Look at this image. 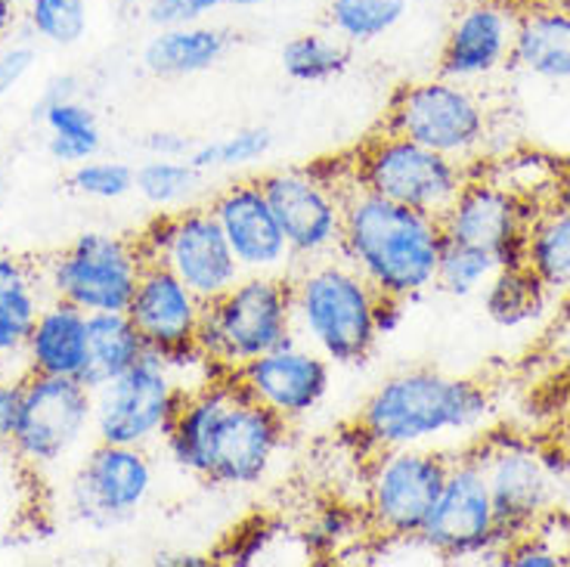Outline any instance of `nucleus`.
Returning <instances> with one entry per match:
<instances>
[{"label":"nucleus","mask_w":570,"mask_h":567,"mask_svg":"<svg viewBox=\"0 0 570 567\" xmlns=\"http://www.w3.org/2000/svg\"><path fill=\"white\" fill-rule=\"evenodd\" d=\"M257 180L283 227L295 267L338 255L344 193L354 186L351 158H320L304 168H273Z\"/></svg>","instance_id":"obj_6"},{"label":"nucleus","mask_w":570,"mask_h":567,"mask_svg":"<svg viewBox=\"0 0 570 567\" xmlns=\"http://www.w3.org/2000/svg\"><path fill=\"white\" fill-rule=\"evenodd\" d=\"M406 16V0H332L328 29L347 43H372L394 31Z\"/></svg>","instance_id":"obj_32"},{"label":"nucleus","mask_w":570,"mask_h":567,"mask_svg":"<svg viewBox=\"0 0 570 567\" xmlns=\"http://www.w3.org/2000/svg\"><path fill=\"white\" fill-rule=\"evenodd\" d=\"M19 26L53 47H75L90 29V0H22Z\"/></svg>","instance_id":"obj_33"},{"label":"nucleus","mask_w":570,"mask_h":567,"mask_svg":"<svg viewBox=\"0 0 570 567\" xmlns=\"http://www.w3.org/2000/svg\"><path fill=\"white\" fill-rule=\"evenodd\" d=\"M134 193L156 212H180L202 193V170L189 158L146 156L134 168Z\"/></svg>","instance_id":"obj_30"},{"label":"nucleus","mask_w":570,"mask_h":567,"mask_svg":"<svg viewBox=\"0 0 570 567\" xmlns=\"http://www.w3.org/2000/svg\"><path fill=\"white\" fill-rule=\"evenodd\" d=\"M156 561L165 567H208L214 558H208V555H196V553H177V555H158Z\"/></svg>","instance_id":"obj_46"},{"label":"nucleus","mask_w":570,"mask_h":567,"mask_svg":"<svg viewBox=\"0 0 570 567\" xmlns=\"http://www.w3.org/2000/svg\"><path fill=\"white\" fill-rule=\"evenodd\" d=\"M146 267L140 242L118 233L87 229L81 236L41 261L43 289L50 299H62L78 311L125 313Z\"/></svg>","instance_id":"obj_10"},{"label":"nucleus","mask_w":570,"mask_h":567,"mask_svg":"<svg viewBox=\"0 0 570 567\" xmlns=\"http://www.w3.org/2000/svg\"><path fill=\"white\" fill-rule=\"evenodd\" d=\"M497 270V257L490 255L487 248H478V245H469V242L443 239L434 289H441L453 299H469V295L490 285Z\"/></svg>","instance_id":"obj_35"},{"label":"nucleus","mask_w":570,"mask_h":567,"mask_svg":"<svg viewBox=\"0 0 570 567\" xmlns=\"http://www.w3.org/2000/svg\"><path fill=\"white\" fill-rule=\"evenodd\" d=\"M94 440V391L81 379L29 375L10 453L31 475L69 468Z\"/></svg>","instance_id":"obj_11"},{"label":"nucleus","mask_w":570,"mask_h":567,"mask_svg":"<svg viewBox=\"0 0 570 567\" xmlns=\"http://www.w3.org/2000/svg\"><path fill=\"white\" fill-rule=\"evenodd\" d=\"M26 379L29 375H0V447H10L19 428L22 403H26Z\"/></svg>","instance_id":"obj_42"},{"label":"nucleus","mask_w":570,"mask_h":567,"mask_svg":"<svg viewBox=\"0 0 570 567\" xmlns=\"http://www.w3.org/2000/svg\"><path fill=\"white\" fill-rule=\"evenodd\" d=\"M552 205H558V208H564V212H570V168L561 170V177H558L556 199H552Z\"/></svg>","instance_id":"obj_47"},{"label":"nucleus","mask_w":570,"mask_h":567,"mask_svg":"<svg viewBox=\"0 0 570 567\" xmlns=\"http://www.w3.org/2000/svg\"><path fill=\"white\" fill-rule=\"evenodd\" d=\"M87 356V313L62 299L43 301L26 341L29 375L78 379Z\"/></svg>","instance_id":"obj_24"},{"label":"nucleus","mask_w":570,"mask_h":567,"mask_svg":"<svg viewBox=\"0 0 570 567\" xmlns=\"http://www.w3.org/2000/svg\"><path fill=\"white\" fill-rule=\"evenodd\" d=\"M285 426L245 394L236 372H224L186 391L168 434L165 456L186 475L214 487H257L283 453Z\"/></svg>","instance_id":"obj_1"},{"label":"nucleus","mask_w":570,"mask_h":567,"mask_svg":"<svg viewBox=\"0 0 570 567\" xmlns=\"http://www.w3.org/2000/svg\"><path fill=\"white\" fill-rule=\"evenodd\" d=\"M208 208L224 229L243 273H292L295 261L261 180H236L224 186L208 202Z\"/></svg>","instance_id":"obj_19"},{"label":"nucleus","mask_w":570,"mask_h":567,"mask_svg":"<svg viewBox=\"0 0 570 567\" xmlns=\"http://www.w3.org/2000/svg\"><path fill=\"white\" fill-rule=\"evenodd\" d=\"M264 0H146L142 13L153 29H168V26H189V22H205L208 16L220 10H252Z\"/></svg>","instance_id":"obj_38"},{"label":"nucleus","mask_w":570,"mask_h":567,"mask_svg":"<svg viewBox=\"0 0 570 567\" xmlns=\"http://www.w3.org/2000/svg\"><path fill=\"white\" fill-rule=\"evenodd\" d=\"M35 121L47 130V153L53 162L75 168L87 158L100 156L102 128L94 106L78 97H41L35 102Z\"/></svg>","instance_id":"obj_27"},{"label":"nucleus","mask_w":570,"mask_h":567,"mask_svg":"<svg viewBox=\"0 0 570 567\" xmlns=\"http://www.w3.org/2000/svg\"><path fill=\"white\" fill-rule=\"evenodd\" d=\"M524 267L549 292L570 289V212L558 205H542L533 214L524 248Z\"/></svg>","instance_id":"obj_29"},{"label":"nucleus","mask_w":570,"mask_h":567,"mask_svg":"<svg viewBox=\"0 0 570 567\" xmlns=\"http://www.w3.org/2000/svg\"><path fill=\"white\" fill-rule=\"evenodd\" d=\"M502 546L558 515L561 483L552 462L524 440H490L481 450Z\"/></svg>","instance_id":"obj_16"},{"label":"nucleus","mask_w":570,"mask_h":567,"mask_svg":"<svg viewBox=\"0 0 570 567\" xmlns=\"http://www.w3.org/2000/svg\"><path fill=\"white\" fill-rule=\"evenodd\" d=\"M298 539L311 561H342L351 549H360L366 539H372V534L363 506L328 499L326 506H320L307 518Z\"/></svg>","instance_id":"obj_28"},{"label":"nucleus","mask_w":570,"mask_h":567,"mask_svg":"<svg viewBox=\"0 0 570 567\" xmlns=\"http://www.w3.org/2000/svg\"><path fill=\"white\" fill-rule=\"evenodd\" d=\"M509 62L530 78L570 85V0H530L518 7Z\"/></svg>","instance_id":"obj_22"},{"label":"nucleus","mask_w":570,"mask_h":567,"mask_svg":"<svg viewBox=\"0 0 570 567\" xmlns=\"http://www.w3.org/2000/svg\"><path fill=\"white\" fill-rule=\"evenodd\" d=\"M351 162H354V184L360 189H370L382 199L434 217H441L453 205L462 186L474 174V165L441 156L422 143L406 140L391 130L370 137L351 156Z\"/></svg>","instance_id":"obj_9"},{"label":"nucleus","mask_w":570,"mask_h":567,"mask_svg":"<svg viewBox=\"0 0 570 567\" xmlns=\"http://www.w3.org/2000/svg\"><path fill=\"white\" fill-rule=\"evenodd\" d=\"M295 339L323 354L332 366L366 363L382 341L375 329L379 292L342 257L298 264L288 273Z\"/></svg>","instance_id":"obj_4"},{"label":"nucleus","mask_w":570,"mask_h":567,"mask_svg":"<svg viewBox=\"0 0 570 567\" xmlns=\"http://www.w3.org/2000/svg\"><path fill=\"white\" fill-rule=\"evenodd\" d=\"M497 561L509 567H558L568 561V555L542 537V530H533L524 537L509 539L497 553Z\"/></svg>","instance_id":"obj_40"},{"label":"nucleus","mask_w":570,"mask_h":567,"mask_svg":"<svg viewBox=\"0 0 570 567\" xmlns=\"http://www.w3.org/2000/svg\"><path fill=\"white\" fill-rule=\"evenodd\" d=\"M69 186L85 199L118 202L134 193V168L115 158L94 156L71 168Z\"/></svg>","instance_id":"obj_37"},{"label":"nucleus","mask_w":570,"mask_h":567,"mask_svg":"<svg viewBox=\"0 0 570 567\" xmlns=\"http://www.w3.org/2000/svg\"><path fill=\"white\" fill-rule=\"evenodd\" d=\"M35 43L19 38V41L0 43V100L10 97L16 87L22 85L35 69Z\"/></svg>","instance_id":"obj_41"},{"label":"nucleus","mask_w":570,"mask_h":567,"mask_svg":"<svg viewBox=\"0 0 570 567\" xmlns=\"http://www.w3.org/2000/svg\"><path fill=\"white\" fill-rule=\"evenodd\" d=\"M469 3H474V0H469Z\"/></svg>","instance_id":"obj_51"},{"label":"nucleus","mask_w":570,"mask_h":567,"mask_svg":"<svg viewBox=\"0 0 570 567\" xmlns=\"http://www.w3.org/2000/svg\"><path fill=\"white\" fill-rule=\"evenodd\" d=\"M285 75L298 85H323L347 71L351 66V43L342 41L335 31H301L288 38L279 53Z\"/></svg>","instance_id":"obj_31"},{"label":"nucleus","mask_w":570,"mask_h":567,"mask_svg":"<svg viewBox=\"0 0 570 567\" xmlns=\"http://www.w3.org/2000/svg\"><path fill=\"white\" fill-rule=\"evenodd\" d=\"M403 307H406V301L397 299H379V307H375V329H379V335L385 339L391 332H397L400 323H403Z\"/></svg>","instance_id":"obj_44"},{"label":"nucleus","mask_w":570,"mask_h":567,"mask_svg":"<svg viewBox=\"0 0 570 567\" xmlns=\"http://www.w3.org/2000/svg\"><path fill=\"white\" fill-rule=\"evenodd\" d=\"M546 292L528 267H502L487 285V313L502 326H521L542 311Z\"/></svg>","instance_id":"obj_34"},{"label":"nucleus","mask_w":570,"mask_h":567,"mask_svg":"<svg viewBox=\"0 0 570 567\" xmlns=\"http://www.w3.org/2000/svg\"><path fill=\"white\" fill-rule=\"evenodd\" d=\"M146 351L149 348L128 313H90L87 316V356L78 379L90 391H97L118 379L121 372H128Z\"/></svg>","instance_id":"obj_26"},{"label":"nucleus","mask_w":570,"mask_h":567,"mask_svg":"<svg viewBox=\"0 0 570 567\" xmlns=\"http://www.w3.org/2000/svg\"><path fill=\"white\" fill-rule=\"evenodd\" d=\"M493 400L484 384L438 369L387 375L356 412V438L375 450L428 447L431 440L465 434L487 422Z\"/></svg>","instance_id":"obj_3"},{"label":"nucleus","mask_w":570,"mask_h":567,"mask_svg":"<svg viewBox=\"0 0 570 567\" xmlns=\"http://www.w3.org/2000/svg\"><path fill=\"white\" fill-rule=\"evenodd\" d=\"M193 146L196 143L189 140L186 134L180 130H149L146 137H142V153L146 156H156V158H186L193 153Z\"/></svg>","instance_id":"obj_43"},{"label":"nucleus","mask_w":570,"mask_h":567,"mask_svg":"<svg viewBox=\"0 0 570 567\" xmlns=\"http://www.w3.org/2000/svg\"><path fill=\"white\" fill-rule=\"evenodd\" d=\"M273 149V134L271 128H239L220 137V140L196 143L193 153H189V162L205 174V170H229V168H248V165H257L264 158L271 156Z\"/></svg>","instance_id":"obj_36"},{"label":"nucleus","mask_w":570,"mask_h":567,"mask_svg":"<svg viewBox=\"0 0 570 567\" xmlns=\"http://www.w3.org/2000/svg\"><path fill=\"white\" fill-rule=\"evenodd\" d=\"M156 490V462L142 447L100 443L85 450L66 490V506L81 525L106 527L128 525L137 518Z\"/></svg>","instance_id":"obj_14"},{"label":"nucleus","mask_w":570,"mask_h":567,"mask_svg":"<svg viewBox=\"0 0 570 567\" xmlns=\"http://www.w3.org/2000/svg\"><path fill=\"white\" fill-rule=\"evenodd\" d=\"M564 555H568V561H570V527H568V539H564Z\"/></svg>","instance_id":"obj_50"},{"label":"nucleus","mask_w":570,"mask_h":567,"mask_svg":"<svg viewBox=\"0 0 570 567\" xmlns=\"http://www.w3.org/2000/svg\"><path fill=\"white\" fill-rule=\"evenodd\" d=\"M47 299L41 261L0 252V375H29L26 341Z\"/></svg>","instance_id":"obj_23"},{"label":"nucleus","mask_w":570,"mask_h":567,"mask_svg":"<svg viewBox=\"0 0 570 567\" xmlns=\"http://www.w3.org/2000/svg\"><path fill=\"white\" fill-rule=\"evenodd\" d=\"M518 7L505 0H474L453 19L438 75L462 85L484 81L512 59Z\"/></svg>","instance_id":"obj_20"},{"label":"nucleus","mask_w":570,"mask_h":567,"mask_svg":"<svg viewBox=\"0 0 570 567\" xmlns=\"http://www.w3.org/2000/svg\"><path fill=\"white\" fill-rule=\"evenodd\" d=\"M415 546L446 561H469L484 555L490 561V555L502 549V534L481 456L465 453L462 459H450L446 483Z\"/></svg>","instance_id":"obj_15"},{"label":"nucleus","mask_w":570,"mask_h":567,"mask_svg":"<svg viewBox=\"0 0 570 567\" xmlns=\"http://www.w3.org/2000/svg\"><path fill=\"white\" fill-rule=\"evenodd\" d=\"M137 242L146 261L165 264L205 304L220 299L243 276V267L208 205L156 212V217L140 229Z\"/></svg>","instance_id":"obj_13"},{"label":"nucleus","mask_w":570,"mask_h":567,"mask_svg":"<svg viewBox=\"0 0 570 567\" xmlns=\"http://www.w3.org/2000/svg\"><path fill=\"white\" fill-rule=\"evenodd\" d=\"M186 388L153 351L94 391V440L153 450L165 440Z\"/></svg>","instance_id":"obj_12"},{"label":"nucleus","mask_w":570,"mask_h":567,"mask_svg":"<svg viewBox=\"0 0 570 567\" xmlns=\"http://www.w3.org/2000/svg\"><path fill=\"white\" fill-rule=\"evenodd\" d=\"M229 31L208 22L156 29L142 43L140 62L153 78H193L214 69L229 50Z\"/></svg>","instance_id":"obj_25"},{"label":"nucleus","mask_w":570,"mask_h":567,"mask_svg":"<svg viewBox=\"0 0 570 567\" xmlns=\"http://www.w3.org/2000/svg\"><path fill=\"white\" fill-rule=\"evenodd\" d=\"M125 313L153 354H171L177 348L196 344L205 301L165 264L146 261Z\"/></svg>","instance_id":"obj_21"},{"label":"nucleus","mask_w":570,"mask_h":567,"mask_svg":"<svg viewBox=\"0 0 570 567\" xmlns=\"http://www.w3.org/2000/svg\"><path fill=\"white\" fill-rule=\"evenodd\" d=\"M283 537V530L267 521V518H255L252 525L239 527L233 537L227 539V546L220 549V558L227 561V565H257V561H264L267 555L273 553V546H276V539Z\"/></svg>","instance_id":"obj_39"},{"label":"nucleus","mask_w":570,"mask_h":567,"mask_svg":"<svg viewBox=\"0 0 570 567\" xmlns=\"http://www.w3.org/2000/svg\"><path fill=\"white\" fill-rule=\"evenodd\" d=\"M109 3H115L118 10H137V7H142L146 0H109Z\"/></svg>","instance_id":"obj_48"},{"label":"nucleus","mask_w":570,"mask_h":567,"mask_svg":"<svg viewBox=\"0 0 570 567\" xmlns=\"http://www.w3.org/2000/svg\"><path fill=\"white\" fill-rule=\"evenodd\" d=\"M288 339H295L288 276L243 273L229 292L205 304L196 348L220 372H236Z\"/></svg>","instance_id":"obj_5"},{"label":"nucleus","mask_w":570,"mask_h":567,"mask_svg":"<svg viewBox=\"0 0 570 567\" xmlns=\"http://www.w3.org/2000/svg\"><path fill=\"white\" fill-rule=\"evenodd\" d=\"M19 19H22V0H0V43L13 38Z\"/></svg>","instance_id":"obj_45"},{"label":"nucleus","mask_w":570,"mask_h":567,"mask_svg":"<svg viewBox=\"0 0 570 567\" xmlns=\"http://www.w3.org/2000/svg\"><path fill=\"white\" fill-rule=\"evenodd\" d=\"M450 459L431 447L375 450L363 490L372 542L415 546L428 515L441 497Z\"/></svg>","instance_id":"obj_8"},{"label":"nucleus","mask_w":570,"mask_h":567,"mask_svg":"<svg viewBox=\"0 0 570 567\" xmlns=\"http://www.w3.org/2000/svg\"><path fill=\"white\" fill-rule=\"evenodd\" d=\"M537 212L540 208L533 202L521 199L509 186L474 168L469 184L441 214V227L446 239L487 248L497 257L499 270L524 267L528 229Z\"/></svg>","instance_id":"obj_17"},{"label":"nucleus","mask_w":570,"mask_h":567,"mask_svg":"<svg viewBox=\"0 0 570 567\" xmlns=\"http://www.w3.org/2000/svg\"><path fill=\"white\" fill-rule=\"evenodd\" d=\"M236 379L248 398L257 400L273 416H279L285 426H295L301 419L314 416L328 398L332 363L304 341L288 339L279 348L245 363L243 369H236Z\"/></svg>","instance_id":"obj_18"},{"label":"nucleus","mask_w":570,"mask_h":567,"mask_svg":"<svg viewBox=\"0 0 570 567\" xmlns=\"http://www.w3.org/2000/svg\"><path fill=\"white\" fill-rule=\"evenodd\" d=\"M441 217L382 199L351 186L344 193V227L338 257L385 295L410 301L434 289L443 248Z\"/></svg>","instance_id":"obj_2"},{"label":"nucleus","mask_w":570,"mask_h":567,"mask_svg":"<svg viewBox=\"0 0 570 567\" xmlns=\"http://www.w3.org/2000/svg\"><path fill=\"white\" fill-rule=\"evenodd\" d=\"M382 130L474 165L490 140V109L471 85L438 75L400 85L387 102Z\"/></svg>","instance_id":"obj_7"},{"label":"nucleus","mask_w":570,"mask_h":567,"mask_svg":"<svg viewBox=\"0 0 570 567\" xmlns=\"http://www.w3.org/2000/svg\"><path fill=\"white\" fill-rule=\"evenodd\" d=\"M3 199H7V180L0 177V205H3Z\"/></svg>","instance_id":"obj_49"}]
</instances>
